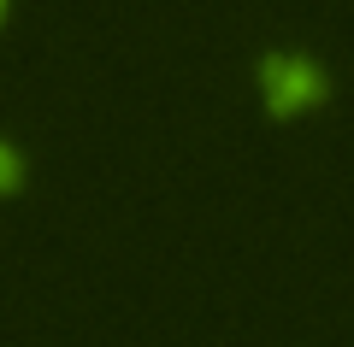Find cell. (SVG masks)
I'll return each instance as SVG.
<instances>
[{"label": "cell", "mask_w": 354, "mask_h": 347, "mask_svg": "<svg viewBox=\"0 0 354 347\" xmlns=\"http://www.w3.org/2000/svg\"><path fill=\"white\" fill-rule=\"evenodd\" d=\"M260 83H266V95L278 100V106H290V100H301V95L319 88V71L307 59H290V53H266L260 59Z\"/></svg>", "instance_id": "6da1fadb"}, {"label": "cell", "mask_w": 354, "mask_h": 347, "mask_svg": "<svg viewBox=\"0 0 354 347\" xmlns=\"http://www.w3.org/2000/svg\"><path fill=\"white\" fill-rule=\"evenodd\" d=\"M18 171V159H12V148H6V141H0V183H6V177Z\"/></svg>", "instance_id": "7a4b0ae2"}]
</instances>
